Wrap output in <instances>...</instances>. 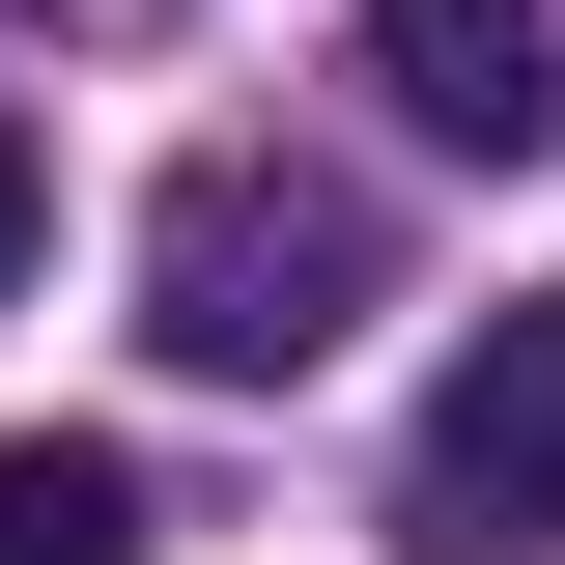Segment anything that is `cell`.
Instances as JSON below:
<instances>
[{
  "instance_id": "obj_1",
  "label": "cell",
  "mask_w": 565,
  "mask_h": 565,
  "mask_svg": "<svg viewBox=\"0 0 565 565\" xmlns=\"http://www.w3.org/2000/svg\"><path fill=\"white\" fill-rule=\"evenodd\" d=\"M340 311H367V199H340V170L199 141V170L141 199V340H170V367L282 396V367H340Z\"/></svg>"
},
{
  "instance_id": "obj_5",
  "label": "cell",
  "mask_w": 565,
  "mask_h": 565,
  "mask_svg": "<svg viewBox=\"0 0 565 565\" xmlns=\"http://www.w3.org/2000/svg\"><path fill=\"white\" fill-rule=\"evenodd\" d=\"M29 226H57V170H29V141H0V282H29Z\"/></svg>"
},
{
  "instance_id": "obj_2",
  "label": "cell",
  "mask_w": 565,
  "mask_h": 565,
  "mask_svg": "<svg viewBox=\"0 0 565 565\" xmlns=\"http://www.w3.org/2000/svg\"><path fill=\"white\" fill-rule=\"evenodd\" d=\"M396 509H424L452 565H565V282L452 340V396H424V452H396Z\"/></svg>"
},
{
  "instance_id": "obj_4",
  "label": "cell",
  "mask_w": 565,
  "mask_h": 565,
  "mask_svg": "<svg viewBox=\"0 0 565 565\" xmlns=\"http://www.w3.org/2000/svg\"><path fill=\"white\" fill-rule=\"evenodd\" d=\"M0 565H141V481L57 452V424H0Z\"/></svg>"
},
{
  "instance_id": "obj_3",
  "label": "cell",
  "mask_w": 565,
  "mask_h": 565,
  "mask_svg": "<svg viewBox=\"0 0 565 565\" xmlns=\"http://www.w3.org/2000/svg\"><path fill=\"white\" fill-rule=\"evenodd\" d=\"M367 85H396L424 141L537 170V141H565V0H367Z\"/></svg>"
}]
</instances>
